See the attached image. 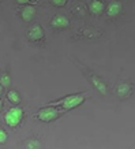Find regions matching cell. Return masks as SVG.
<instances>
[{
	"instance_id": "obj_1",
	"label": "cell",
	"mask_w": 135,
	"mask_h": 149,
	"mask_svg": "<svg viewBox=\"0 0 135 149\" xmlns=\"http://www.w3.org/2000/svg\"><path fill=\"white\" fill-rule=\"evenodd\" d=\"M22 118H23L22 108L12 107V108H10L8 111H7V113H6V116H4V120L10 127H17L19 123H21Z\"/></svg>"
},
{
	"instance_id": "obj_2",
	"label": "cell",
	"mask_w": 135,
	"mask_h": 149,
	"mask_svg": "<svg viewBox=\"0 0 135 149\" xmlns=\"http://www.w3.org/2000/svg\"><path fill=\"white\" fill-rule=\"evenodd\" d=\"M59 118V109L53 108V107H45V108L40 109L37 113V119L41 122H52L55 119Z\"/></svg>"
},
{
	"instance_id": "obj_3",
	"label": "cell",
	"mask_w": 135,
	"mask_h": 149,
	"mask_svg": "<svg viewBox=\"0 0 135 149\" xmlns=\"http://www.w3.org/2000/svg\"><path fill=\"white\" fill-rule=\"evenodd\" d=\"M83 101H85V96L83 95H71L62 100V105L66 109H72L78 107V105H81Z\"/></svg>"
},
{
	"instance_id": "obj_4",
	"label": "cell",
	"mask_w": 135,
	"mask_h": 149,
	"mask_svg": "<svg viewBox=\"0 0 135 149\" xmlns=\"http://www.w3.org/2000/svg\"><path fill=\"white\" fill-rule=\"evenodd\" d=\"M27 37L30 41H40L44 38V29L40 25H33L27 30Z\"/></svg>"
},
{
	"instance_id": "obj_5",
	"label": "cell",
	"mask_w": 135,
	"mask_h": 149,
	"mask_svg": "<svg viewBox=\"0 0 135 149\" xmlns=\"http://www.w3.org/2000/svg\"><path fill=\"white\" fill-rule=\"evenodd\" d=\"M51 25L55 29H64V27L70 26V21H68L67 17H63V15H56L53 17V19L51 21Z\"/></svg>"
},
{
	"instance_id": "obj_6",
	"label": "cell",
	"mask_w": 135,
	"mask_h": 149,
	"mask_svg": "<svg viewBox=\"0 0 135 149\" xmlns=\"http://www.w3.org/2000/svg\"><path fill=\"white\" fill-rule=\"evenodd\" d=\"M132 93V86L126 84V82H123L120 85L116 88V95L120 97V99H126L128 96Z\"/></svg>"
},
{
	"instance_id": "obj_7",
	"label": "cell",
	"mask_w": 135,
	"mask_h": 149,
	"mask_svg": "<svg viewBox=\"0 0 135 149\" xmlns=\"http://www.w3.org/2000/svg\"><path fill=\"white\" fill-rule=\"evenodd\" d=\"M122 10H123V6L120 1H112L108 6V17L116 18V17H119L122 14Z\"/></svg>"
},
{
	"instance_id": "obj_8",
	"label": "cell",
	"mask_w": 135,
	"mask_h": 149,
	"mask_svg": "<svg viewBox=\"0 0 135 149\" xmlns=\"http://www.w3.org/2000/svg\"><path fill=\"white\" fill-rule=\"evenodd\" d=\"M89 10L91 14H94V15H100V14H102V11L105 10V6L101 0H91L89 4Z\"/></svg>"
},
{
	"instance_id": "obj_9",
	"label": "cell",
	"mask_w": 135,
	"mask_h": 149,
	"mask_svg": "<svg viewBox=\"0 0 135 149\" xmlns=\"http://www.w3.org/2000/svg\"><path fill=\"white\" fill-rule=\"evenodd\" d=\"M21 17H22V19L25 22H30V21L36 17V8H34L33 6H26V7L22 10Z\"/></svg>"
},
{
	"instance_id": "obj_10",
	"label": "cell",
	"mask_w": 135,
	"mask_h": 149,
	"mask_svg": "<svg viewBox=\"0 0 135 149\" xmlns=\"http://www.w3.org/2000/svg\"><path fill=\"white\" fill-rule=\"evenodd\" d=\"M90 81H91L93 86H94V88L100 92V93H101V95H107V85H105V84H104V82L101 81L98 77L91 75V77H90Z\"/></svg>"
},
{
	"instance_id": "obj_11",
	"label": "cell",
	"mask_w": 135,
	"mask_h": 149,
	"mask_svg": "<svg viewBox=\"0 0 135 149\" xmlns=\"http://www.w3.org/2000/svg\"><path fill=\"white\" fill-rule=\"evenodd\" d=\"M7 99L10 100V103H12L14 105H17V104L21 103V96L18 95V92L15 91H10L7 93Z\"/></svg>"
},
{
	"instance_id": "obj_12",
	"label": "cell",
	"mask_w": 135,
	"mask_h": 149,
	"mask_svg": "<svg viewBox=\"0 0 135 149\" xmlns=\"http://www.w3.org/2000/svg\"><path fill=\"white\" fill-rule=\"evenodd\" d=\"M0 85L3 86V88H8V86L11 85V77H10V74L3 72V74L0 75Z\"/></svg>"
},
{
	"instance_id": "obj_13",
	"label": "cell",
	"mask_w": 135,
	"mask_h": 149,
	"mask_svg": "<svg viewBox=\"0 0 135 149\" xmlns=\"http://www.w3.org/2000/svg\"><path fill=\"white\" fill-rule=\"evenodd\" d=\"M26 148H29V149H40L41 145H40V142H38V141L33 140V141H29V142H27Z\"/></svg>"
},
{
	"instance_id": "obj_14",
	"label": "cell",
	"mask_w": 135,
	"mask_h": 149,
	"mask_svg": "<svg viewBox=\"0 0 135 149\" xmlns=\"http://www.w3.org/2000/svg\"><path fill=\"white\" fill-rule=\"evenodd\" d=\"M51 3L56 7H64L67 4V0H51Z\"/></svg>"
},
{
	"instance_id": "obj_15",
	"label": "cell",
	"mask_w": 135,
	"mask_h": 149,
	"mask_svg": "<svg viewBox=\"0 0 135 149\" xmlns=\"http://www.w3.org/2000/svg\"><path fill=\"white\" fill-rule=\"evenodd\" d=\"M7 141V133L3 129H0V144H3Z\"/></svg>"
},
{
	"instance_id": "obj_16",
	"label": "cell",
	"mask_w": 135,
	"mask_h": 149,
	"mask_svg": "<svg viewBox=\"0 0 135 149\" xmlns=\"http://www.w3.org/2000/svg\"><path fill=\"white\" fill-rule=\"evenodd\" d=\"M17 1H18L19 4H26V3H29L30 0H17Z\"/></svg>"
},
{
	"instance_id": "obj_17",
	"label": "cell",
	"mask_w": 135,
	"mask_h": 149,
	"mask_svg": "<svg viewBox=\"0 0 135 149\" xmlns=\"http://www.w3.org/2000/svg\"><path fill=\"white\" fill-rule=\"evenodd\" d=\"M1 95H3V86L0 85V97H1Z\"/></svg>"
},
{
	"instance_id": "obj_18",
	"label": "cell",
	"mask_w": 135,
	"mask_h": 149,
	"mask_svg": "<svg viewBox=\"0 0 135 149\" xmlns=\"http://www.w3.org/2000/svg\"><path fill=\"white\" fill-rule=\"evenodd\" d=\"M1 109H3V101L0 100V111H1Z\"/></svg>"
}]
</instances>
